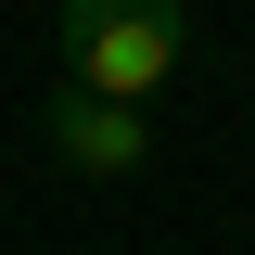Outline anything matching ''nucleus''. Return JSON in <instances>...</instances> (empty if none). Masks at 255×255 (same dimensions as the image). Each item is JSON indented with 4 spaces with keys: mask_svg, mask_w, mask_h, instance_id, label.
Here are the masks:
<instances>
[{
    "mask_svg": "<svg viewBox=\"0 0 255 255\" xmlns=\"http://www.w3.org/2000/svg\"><path fill=\"white\" fill-rule=\"evenodd\" d=\"M38 153H51V166H77V179H140V166H153V115L51 90V102H38Z\"/></svg>",
    "mask_w": 255,
    "mask_h": 255,
    "instance_id": "2",
    "label": "nucleus"
},
{
    "mask_svg": "<svg viewBox=\"0 0 255 255\" xmlns=\"http://www.w3.org/2000/svg\"><path fill=\"white\" fill-rule=\"evenodd\" d=\"M51 64H64L77 102L153 115V90H179V64H191V13L179 0H64L51 13Z\"/></svg>",
    "mask_w": 255,
    "mask_h": 255,
    "instance_id": "1",
    "label": "nucleus"
}]
</instances>
